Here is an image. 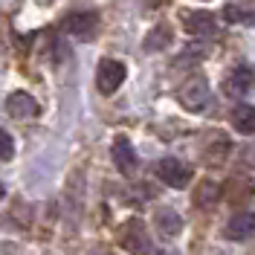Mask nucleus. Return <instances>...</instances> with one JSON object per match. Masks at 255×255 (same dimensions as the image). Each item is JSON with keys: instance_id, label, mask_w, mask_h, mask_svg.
Here are the masks:
<instances>
[{"instance_id": "9d476101", "label": "nucleus", "mask_w": 255, "mask_h": 255, "mask_svg": "<svg viewBox=\"0 0 255 255\" xmlns=\"http://www.w3.org/2000/svg\"><path fill=\"white\" fill-rule=\"evenodd\" d=\"M229 148H232L229 136H223V133H218V130H212V133L206 136V142H203V159H206L209 165H221L223 159L229 157Z\"/></svg>"}, {"instance_id": "7ed1b4c3", "label": "nucleus", "mask_w": 255, "mask_h": 255, "mask_svg": "<svg viewBox=\"0 0 255 255\" xmlns=\"http://www.w3.org/2000/svg\"><path fill=\"white\" fill-rule=\"evenodd\" d=\"M125 76H128L125 64L113 61V58H105V61L99 64V70H96V87H99V93L102 96H113L119 87H122Z\"/></svg>"}, {"instance_id": "2eb2a0df", "label": "nucleus", "mask_w": 255, "mask_h": 255, "mask_svg": "<svg viewBox=\"0 0 255 255\" xmlns=\"http://www.w3.org/2000/svg\"><path fill=\"white\" fill-rule=\"evenodd\" d=\"M218 200H221V186L212 183V180H203L194 191V206L197 209H212Z\"/></svg>"}, {"instance_id": "f3484780", "label": "nucleus", "mask_w": 255, "mask_h": 255, "mask_svg": "<svg viewBox=\"0 0 255 255\" xmlns=\"http://www.w3.org/2000/svg\"><path fill=\"white\" fill-rule=\"evenodd\" d=\"M12 157H15V139L9 136V130H3V128H0V159H3V162H9Z\"/></svg>"}, {"instance_id": "a211bd4d", "label": "nucleus", "mask_w": 255, "mask_h": 255, "mask_svg": "<svg viewBox=\"0 0 255 255\" xmlns=\"http://www.w3.org/2000/svg\"><path fill=\"white\" fill-rule=\"evenodd\" d=\"M241 162H244V165H253V168H255V148H247V151L241 154Z\"/></svg>"}, {"instance_id": "423d86ee", "label": "nucleus", "mask_w": 255, "mask_h": 255, "mask_svg": "<svg viewBox=\"0 0 255 255\" xmlns=\"http://www.w3.org/2000/svg\"><path fill=\"white\" fill-rule=\"evenodd\" d=\"M111 154H113V162H116V168L122 171L125 177H133L136 174V151H133V145L128 136H116L111 145Z\"/></svg>"}, {"instance_id": "6e6552de", "label": "nucleus", "mask_w": 255, "mask_h": 255, "mask_svg": "<svg viewBox=\"0 0 255 255\" xmlns=\"http://www.w3.org/2000/svg\"><path fill=\"white\" fill-rule=\"evenodd\" d=\"M6 111H9L12 119H35L41 113V105L35 102V96L23 93V90H15L9 96V102H6Z\"/></svg>"}, {"instance_id": "f257e3e1", "label": "nucleus", "mask_w": 255, "mask_h": 255, "mask_svg": "<svg viewBox=\"0 0 255 255\" xmlns=\"http://www.w3.org/2000/svg\"><path fill=\"white\" fill-rule=\"evenodd\" d=\"M119 244H122L130 255H151L154 253V244H151V235H148V229H145V221H139V218H130L128 223H122V229H119Z\"/></svg>"}, {"instance_id": "ddd939ff", "label": "nucleus", "mask_w": 255, "mask_h": 255, "mask_svg": "<svg viewBox=\"0 0 255 255\" xmlns=\"http://www.w3.org/2000/svg\"><path fill=\"white\" fill-rule=\"evenodd\" d=\"M171 38H174L171 26H168V23H157L154 29L145 35L142 49H145V52H159V49H165L168 44H171Z\"/></svg>"}, {"instance_id": "20e7f679", "label": "nucleus", "mask_w": 255, "mask_h": 255, "mask_svg": "<svg viewBox=\"0 0 255 255\" xmlns=\"http://www.w3.org/2000/svg\"><path fill=\"white\" fill-rule=\"evenodd\" d=\"M157 177L171 186V189H186L191 183V168L183 162V159H174V157H165L157 162Z\"/></svg>"}, {"instance_id": "0eeeda50", "label": "nucleus", "mask_w": 255, "mask_h": 255, "mask_svg": "<svg viewBox=\"0 0 255 255\" xmlns=\"http://www.w3.org/2000/svg\"><path fill=\"white\" fill-rule=\"evenodd\" d=\"M255 84V73L250 67H235L226 81H223V93L229 96V99H244V96L250 93V87Z\"/></svg>"}, {"instance_id": "1a4fd4ad", "label": "nucleus", "mask_w": 255, "mask_h": 255, "mask_svg": "<svg viewBox=\"0 0 255 255\" xmlns=\"http://www.w3.org/2000/svg\"><path fill=\"white\" fill-rule=\"evenodd\" d=\"M253 235H255V212H241L226 223V238L235 241V244H244Z\"/></svg>"}, {"instance_id": "f03ea898", "label": "nucleus", "mask_w": 255, "mask_h": 255, "mask_svg": "<svg viewBox=\"0 0 255 255\" xmlns=\"http://www.w3.org/2000/svg\"><path fill=\"white\" fill-rule=\"evenodd\" d=\"M177 99L180 105L189 113H200L209 105V81L203 76H191V79L183 81V87L177 90Z\"/></svg>"}, {"instance_id": "9b49d317", "label": "nucleus", "mask_w": 255, "mask_h": 255, "mask_svg": "<svg viewBox=\"0 0 255 255\" xmlns=\"http://www.w3.org/2000/svg\"><path fill=\"white\" fill-rule=\"evenodd\" d=\"M183 26L191 35H212V32H218V20H215L212 12L200 9V12H186L183 15Z\"/></svg>"}, {"instance_id": "f8f14e48", "label": "nucleus", "mask_w": 255, "mask_h": 255, "mask_svg": "<svg viewBox=\"0 0 255 255\" xmlns=\"http://www.w3.org/2000/svg\"><path fill=\"white\" fill-rule=\"evenodd\" d=\"M154 223H157L159 235H165V238H177V235L183 232V218L168 206H159L157 212H154Z\"/></svg>"}, {"instance_id": "dca6fc26", "label": "nucleus", "mask_w": 255, "mask_h": 255, "mask_svg": "<svg viewBox=\"0 0 255 255\" xmlns=\"http://www.w3.org/2000/svg\"><path fill=\"white\" fill-rule=\"evenodd\" d=\"M206 55H209L206 44H191V47L183 49V55L174 61V70H180V67H191V64H200Z\"/></svg>"}, {"instance_id": "6ab92c4d", "label": "nucleus", "mask_w": 255, "mask_h": 255, "mask_svg": "<svg viewBox=\"0 0 255 255\" xmlns=\"http://www.w3.org/2000/svg\"><path fill=\"white\" fill-rule=\"evenodd\" d=\"M3 191H6V186H3V183H0V197H3Z\"/></svg>"}, {"instance_id": "39448f33", "label": "nucleus", "mask_w": 255, "mask_h": 255, "mask_svg": "<svg viewBox=\"0 0 255 255\" xmlns=\"http://www.w3.org/2000/svg\"><path fill=\"white\" fill-rule=\"evenodd\" d=\"M64 32L73 35V38H79V41H90L99 32V15L96 12H73L64 20Z\"/></svg>"}, {"instance_id": "4468645a", "label": "nucleus", "mask_w": 255, "mask_h": 255, "mask_svg": "<svg viewBox=\"0 0 255 255\" xmlns=\"http://www.w3.org/2000/svg\"><path fill=\"white\" fill-rule=\"evenodd\" d=\"M232 125L238 133H255V108L253 105H235L232 108Z\"/></svg>"}]
</instances>
